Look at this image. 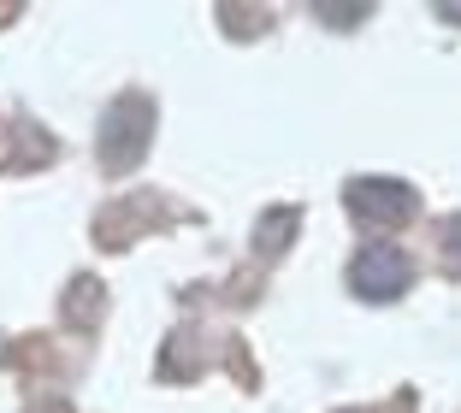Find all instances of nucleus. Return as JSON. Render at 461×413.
<instances>
[{"label":"nucleus","instance_id":"4","mask_svg":"<svg viewBox=\"0 0 461 413\" xmlns=\"http://www.w3.org/2000/svg\"><path fill=\"white\" fill-rule=\"evenodd\" d=\"M95 301H107V295H101V283H95V278H83L77 290L66 295V319H71V325L83 331V319H89V307H95Z\"/></svg>","mask_w":461,"mask_h":413},{"label":"nucleus","instance_id":"1","mask_svg":"<svg viewBox=\"0 0 461 413\" xmlns=\"http://www.w3.org/2000/svg\"><path fill=\"white\" fill-rule=\"evenodd\" d=\"M149 130H154V101L149 94H119L101 119V166L107 172H131L149 154Z\"/></svg>","mask_w":461,"mask_h":413},{"label":"nucleus","instance_id":"2","mask_svg":"<svg viewBox=\"0 0 461 413\" xmlns=\"http://www.w3.org/2000/svg\"><path fill=\"white\" fill-rule=\"evenodd\" d=\"M349 213H355V225H366V230H396V225H408V219L420 213V195L408 184L361 177V184H349Z\"/></svg>","mask_w":461,"mask_h":413},{"label":"nucleus","instance_id":"3","mask_svg":"<svg viewBox=\"0 0 461 413\" xmlns=\"http://www.w3.org/2000/svg\"><path fill=\"white\" fill-rule=\"evenodd\" d=\"M349 278H355V290H361L366 301H379V295H402L408 290V260L396 248H379V242H373V248L349 266Z\"/></svg>","mask_w":461,"mask_h":413}]
</instances>
